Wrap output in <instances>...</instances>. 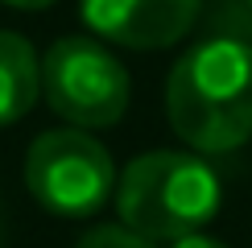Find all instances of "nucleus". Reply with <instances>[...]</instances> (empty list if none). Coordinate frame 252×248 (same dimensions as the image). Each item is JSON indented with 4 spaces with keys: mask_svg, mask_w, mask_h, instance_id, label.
Here are the masks:
<instances>
[{
    "mask_svg": "<svg viewBox=\"0 0 252 248\" xmlns=\"http://www.w3.org/2000/svg\"><path fill=\"white\" fill-rule=\"evenodd\" d=\"M165 116L194 153H232L252 141V46L227 33L190 46L165 83Z\"/></svg>",
    "mask_w": 252,
    "mask_h": 248,
    "instance_id": "f257e3e1",
    "label": "nucleus"
},
{
    "mask_svg": "<svg viewBox=\"0 0 252 248\" xmlns=\"http://www.w3.org/2000/svg\"><path fill=\"white\" fill-rule=\"evenodd\" d=\"M223 186L198 153H141L116 178L120 223L145 240H182L215 219Z\"/></svg>",
    "mask_w": 252,
    "mask_h": 248,
    "instance_id": "f03ea898",
    "label": "nucleus"
},
{
    "mask_svg": "<svg viewBox=\"0 0 252 248\" xmlns=\"http://www.w3.org/2000/svg\"><path fill=\"white\" fill-rule=\"evenodd\" d=\"M116 161L87 128H50L25 153V186L54 215L87 219L116 194Z\"/></svg>",
    "mask_w": 252,
    "mask_h": 248,
    "instance_id": "7ed1b4c3",
    "label": "nucleus"
},
{
    "mask_svg": "<svg viewBox=\"0 0 252 248\" xmlns=\"http://www.w3.org/2000/svg\"><path fill=\"white\" fill-rule=\"evenodd\" d=\"M41 91L70 128H112L128 108V70L95 37H58L41 58Z\"/></svg>",
    "mask_w": 252,
    "mask_h": 248,
    "instance_id": "20e7f679",
    "label": "nucleus"
},
{
    "mask_svg": "<svg viewBox=\"0 0 252 248\" xmlns=\"http://www.w3.org/2000/svg\"><path fill=\"white\" fill-rule=\"evenodd\" d=\"M83 21L103 41L128 50H165L194 29L203 0H83Z\"/></svg>",
    "mask_w": 252,
    "mask_h": 248,
    "instance_id": "39448f33",
    "label": "nucleus"
},
{
    "mask_svg": "<svg viewBox=\"0 0 252 248\" xmlns=\"http://www.w3.org/2000/svg\"><path fill=\"white\" fill-rule=\"evenodd\" d=\"M41 95V58L21 33L0 29V128L17 124Z\"/></svg>",
    "mask_w": 252,
    "mask_h": 248,
    "instance_id": "423d86ee",
    "label": "nucleus"
},
{
    "mask_svg": "<svg viewBox=\"0 0 252 248\" xmlns=\"http://www.w3.org/2000/svg\"><path fill=\"white\" fill-rule=\"evenodd\" d=\"M75 248H157V244L124 223H103V227H91Z\"/></svg>",
    "mask_w": 252,
    "mask_h": 248,
    "instance_id": "0eeeda50",
    "label": "nucleus"
},
{
    "mask_svg": "<svg viewBox=\"0 0 252 248\" xmlns=\"http://www.w3.org/2000/svg\"><path fill=\"white\" fill-rule=\"evenodd\" d=\"M170 248H227L223 240H211V236L194 232V236H182V240H170Z\"/></svg>",
    "mask_w": 252,
    "mask_h": 248,
    "instance_id": "6e6552de",
    "label": "nucleus"
},
{
    "mask_svg": "<svg viewBox=\"0 0 252 248\" xmlns=\"http://www.w3.org/2000/svg\"><path fill=\"white\" fill-rule=\"evenodd\" d=\"M0 4H13L21 13H37V8H50V4H58V0H0Z\"/></svg>",
    "mask_w": 252,
    "mask_h": 248,
    "instance_id": "1a4fd4ad",
    "label": "nucleus"
},
{
    "mask_svg": "<svg viewBox=\"0 0 252 248\" xmlns=\"http://www.w3.org/2000/svg\"><path fill=\"white\" fill-rule=\"evenodd\" d=\"M244 4H248V8H252V0H244Z\"/></svg>",
    "mask_w": 252,
    "mask_h": 248,
    "instance_id": "9d476101",
    "label": "nucleus"
}]
</instances>
